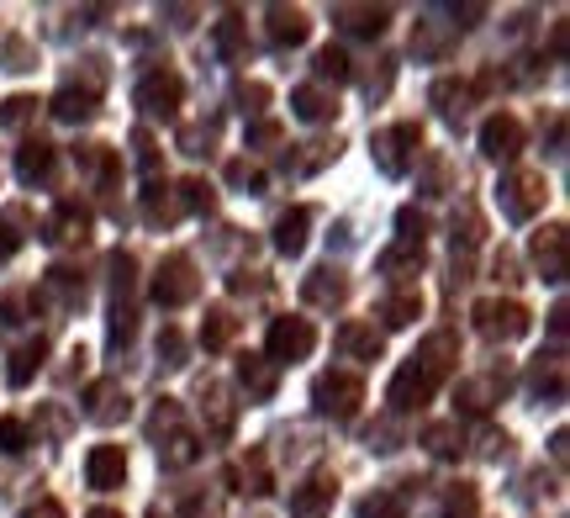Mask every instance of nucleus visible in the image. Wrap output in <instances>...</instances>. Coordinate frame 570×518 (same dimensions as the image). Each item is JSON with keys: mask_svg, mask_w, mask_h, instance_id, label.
I'll return each instance as SVG.
<instances>
[{"mask_svg": "<svg viewBox=\"0 0 570 518\" xmlns=\"http://www.w3.org/2000/svg\"><path fill=\"white\" fill-rule=\"evenodd\" d=\"M360 397H365V387H360V375H354V371H327V375H317V387H312L317 413L338 418V423H344V418H354Z\"/></svg>", "mask_w": 570, "mask_h": 518, "instance_id": "nucleus-1", "label": "nucleus"}, {"mask_svg": "<svg viewBox=\"0 0 570 518\" xmlns=\"http://www.w3.org/2000/svg\"><path fill=\"white\" fill-rule=\"evenodd\" d=\"M196 265H190V254H169L159 265V275H154V302L159 307H185L190 296H196Z\"/></svg>", "mask_w": 570, "mask_h": 518, "instance_id": "nucleus-2", "label": "nucleus"}, {"mask_svg": "<svg viewBox=\"0 0 570 518\" xmlns=\"http://www.w3.org/2000/svg\"><path fill=\"white\" fill-rule=\"evenodd\" d=\"M417 144H423V127H417V123H396V127H386V133H375V159H381V169H386V175H407Z\"/></svg>", "mask_w": 570, "mask_h": 518, "instance_id": "nucleus-3", "label": "nucleus"}, {"mask_svg": "<svg viewBox=\"0 0 570 518\" xmlns=\"http://www.w3.org/2000/svg\"><path fill=\"white\" fill-rule=\"evenodd\" d=\"M317 344V329L306 323V317H275L269 323V360H281V365H296L306 360Z\"/></svg>", "mask_w": 570, "mask_h": 518, "instance_id": "nucleus-4", "label": "nucleus"}, {"mask_svg": "<svg viewBox=\"0 0 570 518\" xmlns=\"http://www.w3.org/2000/svg\"><path fill=\"white\" fill-rule=\"evenodd\" d=\"M180 75H169V69H154V75H142L138 80V96L132 101L148 111V117H175V106H180Z\"/></svg>", "mask_w": 570, "mask_h": 518, "instance_id": "nucleus-5", "label": "nucleus"}, {"mask_svg": "<svg viewBox=\"0 0 570 518\" xmlns=\"http://www.w3.org/2000/svg\"><path fill=\"white\" fill-rule=\"evenodd\" d=\"M539 186H544V180H539V175H523V169L502 180L497 202H502V212H508L512 223H523V217H533V212H539V202H544V190H539Z\"/></svg>", "mask_w": 570, "mask_h": 518, "instance_id": "nucleus-6", "label": "nucleus"}, {"mask_svg": "<svg viewBox=\"0 0 570 518\" xmlns=\"http://www.w3.org/2000/svg\"><path fill=\"white\" fill-rule=\"evenodd\" d=\"M481 154H487V159H518V154H523V123L508 117V111L487 117V127H481Z\"/></svg>", "mask_w": 570, "mask_h": 518, "instance_id": "nucleus-7", "label": "nucleus"}, {"mask_svg": "<svg viewBox=\"0 0 570 518\" xmlns=\"http://www.w3.org/2000/svg\"><path fill=\"white\" fill-rule=\"evenodd\" d=\"M475 329L487 333V339H518V333L529 329V312L518 307V302H481L475 307Z\"/></svg>", "mask_w": 570, "mask_h": 518, "instance_id": "nucleus-8", "label": "nucleus"}, {"mask_svg": "<svg viewBox=\"0 0 570 518\" xmlns=\"http://www.w3.org/2000/svg\"><path fill=\"white\" fill-rule=\"evenodd\" d=\"M122 477H127L122 444H96V450L85 456V481H90L96 492H111V487H122Z\"/></svg>", "mask_w": 570, "mask_h": 518, "instance_id": "nucleus-9", "label": "nucleus"}, {"mask_svg": "<svg viewBox=\"0 0 570 518\" xmlns=\"http://www.w3.org/2000/svg\"><path fill=\"white\" fill-rule=\"evenodd\" d=\"M333 498H338V481L312 477L306 487H296V492H291V518H323L327 508H333Z\"/></svg>", "mask_w": 570, "mask_h": 518, "instance_id": "nucleus-10", "label": "nucleus"}, {"mask_svg": "<svg viewBox=\"0 0 570 518\" xmlns=\"http://www.w3.org/2000/svg\"><path fill=\"white\" fill-rule=\"evenodd\" d=\"M85 413L96 418V423H117V418H127V392L117 381H96L85 392Z\"/></svg>", "mask_w": 570, "mask_h": 518, "instance_id": "nucleus-11", "label": "nucleus"}, {"mask_svg": "<svg viewBox=\"0 0 570 518\" xmlns=\"http://www.w3.org/2000/svg\"><path fill=\"white\" fill-rule=\"evenodd\" d=\"M85 228H90V217H85V207L69 196V202H59V212L42 223V238H48V244H63V238H85Z\"/></svg>", "mask_w": 570, "mask_h": 518, "instance_id": "nucleus-12", "label": "nucleus"}, {"mask_svg": "<svg viewBox=\"0 0 570 518\" xmlns=\"http://www.w3.org/2000/svg\"><path fill=\"white\" fill-rule=\"evenodd\" d=\"M533 260L544 270V281H566V228H544L533 238Z\"/></svg>", "mask_w": 570, "mask_h": 518, "instance_id": "nucleus-13", "label": "nucleus"}, {"mask_svg": "<svg viewBox=\"0 0 570 518\" xmlns=\"http://www.w3.org/2000/svg\"><path fill=\"white\" fill-rule=\"evenodd\" d=\"M333 17H338V27L354 32V38H381V32H386V11H381V6H338Z\"/></svg>", "mask_w": 570, "mask_h": 518, "instance_id": "nucleus-14", "label": "nucleus"}, {"mask_svg": "<svg viewBox=\"0 0 570 518\" xmlns=\"http://www.w3.org/2000/svg\"><path fill=\"white\" fill-rule=\"evenodd\" d=\"M238 381H244V392L254 397V402H269V397H275V371H269L259 354H244V365H238Z\"/></svg>", "mask_w": 570, "mask_h": 518, "instance_id": "nucleus-15", "label": "nucleus"}, {"mask_svg": "<svg viewBox=\"0 0 570 518\" xmlns=\"http://www.w3.org/2000/svg\"><path fill=\"white\" fill-rule=\"evenodd\" d=\"M306 223H312V207L285 212L281 223H275V250H281V254H302V244H306Z\"/></svg>", "mask_w": 570, "mask_h": 518, "instance_id": "nucleus-16", "label": "nucleus"}, {"mask_svg": "<svg viewBox=\"0 0 570 518\" xmlns=\"http://www.w3.org/2000/svg\"><path fill=\"white\" fill-rule=\"evenodd\" d=\"M291 111H296L302 123H323V117H333L338 106H333V96H323L317 85H302V90H291Z\"/></svg>", "mask_w": 570, "mask_h": 518, "instance_id": "nucleus-17", "label": "nucleus"}, {"mask_svg": "<svg viewBox=\"0 0 570 518\" xmlns=\"http://www.w3.org/2000/svg\"><path fill=\"white\" fill-rule=\"evenodd\" d=\"M90 111H96V90H75V85H69V90L53 96V117H59V123H85Z\"/></svg>", "mask_w": 570, "mask_h": 518, "instance_id": "nucleus-18", "label": "nucleus"}, {"mask_svg": "<svg viewBox=\"0 0 570 518\" xmlns=\"http://www.w3.org/2000/svg\"><path fill=\"white\" fill-rule=\"evenodd\" d=\"M338 350L360 354V360H375V354H381V333L365 329V323H344V329H338Z\"/></svg>", "mask_w": 570, "mask_h": 518, "instance_id": "nucleus-19", "label": "nucleus"}, {"mask_svg": "<svg viewBox=\"0 0 570 518\" xmlns=\"http://www.w3.org/2000/svg\"><path fill=\"white\" fill-rule=\"evenodd\" d=\"M48 169H53V144H27V148H21V159H17L21 186H38Z\"/></svg>", "mask_w": 570, "mask_h": 518, "instance_id": "nucleus-20", "label": "nucleus"}, {"mask_svg": "<svg viewBox=\"0 0 570 518\" xmlns=\"http://www.w3.org/2000/svg\"><path fill=\"white\" fill-rule=\"evenodd\" d=\"M302 38H306V17H302V11H281V6H275V11H269V42H275V48H285V42H291V48H296Z\"/></svg>", "mask_w": 570, "mask_h": 518, "instance_id": "nucleus-21", "label": "nucleus"}, {"mask_svg": "<svg viewBox=\"0 0 570 518\" xmlns=\"http://www.w3.org/2000/svg\"><path fill=\"white\" fill-rule=\"evenodd\" d=\"M306 302H317V307H333L338 296H344V281H338V270H312V281L302 286Z\"/></svg>", "mask_w": 570, "mask_h": 518, "instance_id": "nucleus-22", "label": "nucleus"}, {"mask_svg": "<svg viewBox=\"0 0 570 518\" xmlns=\"http://www.w3.org/2000/svg\"><path fill=\"white\" fill-rule=\"evenodd\" d=\"M233 329H238V323H233V312L212 307V312H206V323H202V344H206V350H223L227 339H233Z\"/></svg>", "mask_w": 570, "mask_h": 518, "instance_id": "nucleus-23", "label": "nucleus"}, {"mask_svg": "<svg viewBox=\"0 0 570 518\" xmlns=\"http://www.w3.org/2000/svg\"><path fill=\"white\" fill-rule=\"evenodd\" d=\"M238 481H244V492H254V498H265L269 492V460L254 450V456L238 466Z\"/></svg>", "mask_w": 570, "mask_h": 518, "instance_id": "nucleus-24", "label": "nucleus"}, {"mask_svg": "<svg viewBox=\"0 0 570 518\" xmlns=\"http://www.w3.org/2000/svg\"><path fill=\"white\" fill-rule=\"evenodd\" d=\"M244 21L238 17H227V21H217V53H223V59H244Z\"/></svg>", "mask_w": 570, "mask_h": 518, "instance_id": "nucleus-25", "label": "nucleus"}, {"mask_svg": "<svg viewBox=\"0 0 570 518\" xmlns=\"http://www.w3.org/2000/svg\"><path fill=\"white\" fill-rule=\"evenodd\" d=\"M381 312H386L391 329H402V323H412V317L423 312V296H417V291H402V296H391V302H386Z\"/></svg>", "mask_w": 570, "mask_h": 518, "instance_id": "nucleus-26", "label": "nucleus"}, {"mask_svg": "<svg viewBox=\"0 0 570 518\" xmlns=\"http://www.w3.org/2000/svg\"><path fill=\"white\" fill-rule=\"evenodd\" d=\"M317 80H333V85L348 80V53L344 48H323V53H317Z\"/></svg>", "mask_w": 570, "mask_h": 518, "instance_id": "nucleus-27", "label": "nucleus"}, {"mask_svg": "<svg viewBox=\"0 0 570 518\" xmlns=\"http://www.w3.org/2000/svg\"><path fill=\"white\" fill-rule=\"evenodd\" d=\"M38 365H42V339H38V344H21V350H17V365H11V387H27Z\"/></svg>", "mask_w": 570, "mask_h": 518, "instance_id": "nucleus-28", "label": "nucleus"}, {"mask_svg": "<svg viewBox=\"0 0 570 518\" xmlns=\"http://www.w3.org/2000/svg\"><path fill=\"white\" fill-rule=\"evenodd\" d=\"M159 360H164V371H180V365H185V333L180 329H164L159 333Z\"/></svg>", "mask_w": 570, "mask_h": 518, "instance_id": "nucleus-29", "label": "nucleus"}, {"mask_svg": "<svg viewBox=\"0 0 570 518\" xmlns=\"http://www.w3.org/2000/svg\"><path fill=\"white\" fill-rule=\"evenodd\" d=\"M17 223H21V207H11L6 217H0V260H11V254H17V244H21Z\"/></svg>", "mask_w": 570, "mask_h": 518, "instance_id": "nucleus-30", "label": "nucleus"}, {"mask_svg": "<svg viewBox=\"0 0 570 518\" xmlns=\"http://www.w3.org/2000/svg\"><path fill=\"white\" fill-rule=\"evenodd\" d=\"M0 450H6V456H21V450H27V429H21L17 418H0Z\"/></svg>", "mask_w": 570, "mask_h": 518, "instance_id": "nucleus-31", "label": "nucleus"}, {"mask_svg": "<svg viewBox=\"0 0 570 518\" xmlns=\"http://www.w3.org/2000/svg\"><path fill=\"white\" fill-rule=\"evenodd\" d=\"M227 180H233V186H244L248 196H259V190H265V175H259V169H248L244 159H233V169H227Z\"/></svg>", "mask_w": 570, "mask_h": 518, "instance_id": "nucleus-32", "label": "nucleus"}, {"mask_svg": "<svg viewBox=\"0 0 570 518\" xmlns=\"http://www.w3.org/2000/svg\"><path fill=\"white\" fill-rule=\"evenodd\" d=\"M454 439H460V429H454V423H439V429H428V450H433V456H454V450H460Z\"/></svg>", "mask_w": 570, "mask_h": 518, "instance_id": "nucleus-33", "label": "nucleus"}, {"mask_svg": "<svg viewBox=\"0 0 570 518\" xmlns=\"http://www.w3.org/2000/svg\"><path fill=\"white\" fill-rule=\"evenodd\" d=\"M444 514L449 518H475V492H470V487H454L444 498Z\"/></svg>", "mask_w": 570, "mask_h": 518, "instance_id": "nucleus-34", "label": "nucleus"}, {"mask_svg": "<svg viewBox=\"0 0 570 518\" xmlns=\"http://www.w3.org/2000/svg\"><path fill=\"white\" fill-rule=\"evenodd\" d=\"M32 106H38L32 96H11V101H6V111H0V123H6V127H21L27 117H32Z\"/></svg>", "mask_w": 570, "mask_h": 518, "instance_id": "nucleus-35", "label": "nucleus"}, {"mask_svg": "<svg viewBox=\"0 0 570 518\" xmlns=\"http://www.w3.org/2000/svg\"><path fill=\"white\" fill-rule=\"evenodd\" d=\"M185 207H190V212H212V186H206V180H185Z\"/></svg>", "mask_w": 570, "mask_h": 518, "instance_id": "nucleus-36", "label": "nucleus"}, {"mask_svg": "<svg viewBox=\"0 0 570 518\" xmlns=\"http://www.w3.org/2000/svg\"><path fill=\"white\" fill-rule=\"evenodd\" d=\"M365 518H402V498H391V492L370 498V502H365Z\"/></svg>", "mask_w": 570, "mask_h": 518, "instance_id": "nucleus-37", "label": "nucleus"}, {"mask_svg": "<svg viewBox=\"0 0 570 518\" xmlns=\"http://www.w3.org/2000/svg\"><path fill=\"white\" fill-rule=\"evenodd\" d=\"M21 518H63V508L53 498H42V502H32V508H27Z\"/></svg>", "mask_w": 570, "mask_h": 518, "instance_id": "nucleus-38", "label": "nucleus"}, {"mask_svg": "<svg viewBox=\"0 0 570 518\" xmlns=\"http://www.w3.org/2000/svg\"><path fill=\"white\" fill-rule=\"evenodd\" d=\"M90 518H122V514H111V508H96V514H90Z\"/></svg>", "mask_w": 570, "mask_h": 518, "instance_id": "nucleus-39", "label": "nucleus"}, {"mask_svg": "<svg viewBox=\"0 0 570 518\" xmlns=\"http://www.w3.org/2000/svg\"><path fill=\"white\" fill-rule=\"evenodd\" d=\"M154 518H164V514H154Z\"/></svg>", "mask_w": 570, "mask_h": 518, "instance_id": "nucleus-40", "label": "nucleus"}]
</instances>
